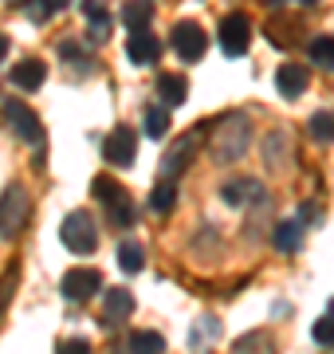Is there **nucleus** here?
Instances as JSON below:
<instances>
[{"label": "nucleus", "instance_id": "30", "mask_svg": "<svg viewBox=\"0 0 334 354\" xmlns=\"http://www.w3.org/2000/svg\"><path fill=\"white\" fill-rule=\"evenodd\" d=\"M8 55V36H0V59Z\"/></svg>", "mask_w": 334, "mask_h": 354}, {"label": "nucleus", "instance_id": "3", "mask_svg": "<svg viewBox=\"0 0 334 354\" xmlns=\"http://www.w3.org/2000/svg\"><path fill=\"white\" fill-rule=\"evenodd\" d=\"M28 213H32V197L20 181H12L8 189L0 193V236L12 241L16 232L28 225Z\"/></svg>", "mask_w": 334, "mask_h": 354}, {"label": "nucleus", "instance_id": "5", "mask_svg": "<svg viewBox=\"0 0 334 354\" xmlns=\"http://www.w3.org/2000/svg\"><path fill=\"white\" fill-rule=\"evenodd\" d=\"M248 44H252V24H248V16L228 12L220 20V51L232 55V59H240V55H248Z\"/></svg>", "mask_w": 334, "mask_h": 354}, {"label": "nucleus", "instance_id": "23", "mask_svg": "<svg viewBox=\"0 0 334 354\" xmlns=\"http://www.w3.org/2000/svg\"><path fill=\"white\" fill-rule=\"evenodd\" d=\"M90 193L99 197L103 205H115V201H122V197H130L122 185H118L115 177H95V185H90Z\"/></svg>", "mask_w": 334, "mask_h": 354}, {"label": "nucleus", "instance_id": "2", "mask_svg": "<svg viewBox=\"0 0 334 354\" xmlns=\"http://www.w3.org/2000/svg\"><path fill=\"white\" fill-rule=\"evenodd\" d=\"M59 241H63L75 256H90L95 248H99V225L90 221V213L75 209V213L63 216V225H59Z\"/></svg>", "mask_w": 334, "mask_h": 354}, {"label": "nucleus", "instance_id": "21", "mask_svg": "<svg viewBox=\"0 0 334 354\" xmlns=\"http://www.w3.org/2000/svg\"><path fill=\"white\" fill-rule=\"evenodd\" d=\"M307 130H311L315 142H334V111H315L311 122H307Z\"/></svg>", "mask_w": 334, "mask_h": 354}, {"label": "nucleus", "instance_id": "10", "mask_svg": "<svg viewBox=\"0 0 334 354\" xmlns=\"http://www.w3.org/2000/svg\"><path fill=\"white\" fill-rule=\"evenodd\" d=\"M126 55H130V64H157V55H161V39H157L150 28H141V32H130Z\"/></svg>", "mask_w": 334, "mask_h": 354}, {"label": "nucleus", "instance_id": "7", "mask_svg": "<svg viewBox=\"0 0 334 354\" xmlns=\"http://www.w3.org/2000/svg\"><path fill=\"white\" fill-rule=\"evenodd\" d=\"M99 288H103V276H99L95 268H71L63 276V295L71 304H87Z\"/></svg>", "mask_w": 334, "mask_h": 354}, {"label": "nucleus", "instance_id": "1", "mask_svg": "<svg viewBox=\"0 0 334 354\" xmlns=\"http://www.w3.org/2000/svg\"><path fill=\"white\" fill-rule=\"evenodd\" d=\"M248 142H252V122H248V114L232 111L217 122L213 158H217V162H240V158L248 153Z\"/></svg>", "mask_w": 334, "mask_h": 354}, {"label": "nucleus", "instance_id": "6", "mask_svg": "<svg viewBox=\"0 0 334 354\" xmlns=\"http://www.w3.org/2000/svg\"><path fill=\"white\" fill-rule=\"evenodd\" d=\"M169 44H173V51H177L185 64H197V59L205 55V48H208L201 24H193V20H177L173 32H169Z\"/></svg>", "mask_w": 334, "mask_h": 354}, {"label": "nucleus", "instance_id": "14", "mask_svg": "<svg viewBox=\"0 0 334 354\" xmlns=\"http://www.w3.org/2000/svg\"><path fill=\"white\" fill-rule=\"evenodd\" d=\"M271 244L279 252H299L303 248V225L299 221H279V225L271 228Z\"/></svg>", "mask_w": 334, "mask_h": 354}, {"label": "nucleus", "instance_id": "17", "mask_svg": "<svg viewBox=\"0 0 334 354\" xmlns=\"http://www.w3.org/2000/svg\"><path fill=\"white\" fill-rule=\"evenodd\" d=\"M146 205H150V213H157V216L173 213V205H177V185L161 177V181H157L154 189H150V201H146Z\"/></svg>", "mask_w": 334, "mask_h": 354}, {"label": "nucleus", "instance_id": "18", "mask_svg": "<svg viewBox=\"0 0 334 354\" xmlns=\"http://www.w3.org/2000/svg\"><path fill=\"white\" fill-rule=\"evenodd\" d=\"M115 260H118V268H122V272H130V276H138V272H141V264H146V252H141V244L122 241V244H118V252H115Z\"/></svg>", "mask_w": 334, "mask_h": 354}, {"label": "nucleus", "instance_id": "28", "mask_svg": "<svg viewBox=\"0 0 334 354\" xmlns=\"http://www.w3.org/2000/svg\"><path fill=\"white\" fill-rule=\"evenodd\" d=\"M311 335H315L319 346H334V315H322L319 323L311 327Z\"/></svg>", "mask_w": 334, "mask_h": 354}, {"label": "nucleus", "instance_id": "32", "mask_svg": "<svg viewBox=\"0 0 334 354\" xmlns=\"http://www.w3.org/2000/svg\"><path fill=\"white\" fill-rule=\"evenodd\" d=\"M264 4H268V8H279V4H283V0H264Z\"/></svg>", "mask_w": 334, "mask_h": 354}, {"label": "nucleus", "instance_id": "27", "mask_svg": "<svg viewBox=\"0 0 334 354\" xmlns=\"http://www.w3.org/2000/svg\"><path fill=\"white\" fill-rule=\"evenodd\" d=\"M52 12H55L52 0H24V16L32 20V24H43V20H48Z\"/></svg>", "mask_w": 334, "mask_h": 354}, {"label": "nucleus", "instance_id": "20", "mask_svg": "<svg viewBox=\"0 0 334 354\" xmlns=\"http://www.w3.org/2000/svg\"><path fill=\"white\" fill-rule=\"evenodd\" d=\"M307 55H311V64H315V67H326V71H331V67H334V36L307 39Z\"/></svg>", "mask_w": 334, "mask_h": 354}, {"label": "nucleus", "instance_id": "12", "mask_svg": "<svg viewBox=\"0 0 334 354\" xmlns=\"http://www.w3.org/2000/svg\"><path fill=\"white\" fill-rule=\"evenodd\" d=\"M43 75H48V67L39 64V59H20V64L12 67V83L20 91H28V95L43 87Z\"/></svg>", "mask_w": 334, "mask_h": 354}, {"label": "nucleus", "instance_id": "13", "mask_svg": "<svg viewBox=\"0 0 334 354\" xmlns=\"http://www.w3.org/2000/svg\"><path fill=\"white\" fill-rule=\"evenodd\" d=\"M157 95H161V106H185L189 83L185 75H157Z\"/></svg>", "mask_w": 334, "mask_h": 354}, {"label": "nucleus", "instance_id": "33", "mask_svg": "<svg viewBox=\"0 0 334 354\" xmlns=\"http://www.w3.org/2000/svg\"><path fill=\"white\" fill-rule=\"evenodd\" d=\"M299 4H315V0H299Z\"/></svg>", "mask_w": 334, "mask_h": 354}, {"label": "nucleus", "instance_id": "9", "mask_svg": "<svg viewBox=\"0 0 334 354\" xmlns=\"http://www.w3.org/2000/svg\"><path fill=\"white\" fill-rule=\"evenodd\" d=\"M193 153H197V134L173 142V150L161 158V177H166V181H177V177L185 174V165L193 162Z\"/></svg>", "mask_w": 334, "mask_h": 354}, {"label": "nucleus", "instance_id": "29", "mask_svg": "<svg viewBox=\"0 0 334 354\" xmlns=\"http://www.w3.org/2000/svg\"><path fill=\"white\" fill-rule=\"evenodd\" d=\"M59 354H90V342L87 339H67L59 346Z\"/></svg>", "mask_w": 334, "mask_h": 354}, {"label": "nucleus", "instance_id": "25", "mask_svg": "<svg viewBox=\"0 0 334 354\" xmlns=\"http://www.w3.org/2000/svg\"><path fill=\"white\" fill-rule=\"evenodd\" d=\"M106 216H110V225H115V228H130V225H134V205H130V197L106 205Z\"/></svg>", "mask_w": 334, "mask_h": 354}, {"label": "nucleus", "instance_id": "4", "mask_svg": "<svg viewBox=\"0 0 334 354\" xmlns=\"http://www.w3.org/2000/svg\"><path fill=\"white\" fill-rule=\"evenodd\" d=\"M0 114H4V122L12 127V134L20 142H28V146H39V142H43V122L36 118L32 106H24V102H16V99H4Z\"/></svg>", "mask_w": 334, "mask_h": 354}, {"label": "nucleus", "instance_id": "26", "mask_svg": "<svg viewBox=\"0 0 334 354\" xmlns=\"http://www.w3.org/2000/svg\"><path fill=\"white\" fill-rule=\"evenodd\" d=\"M16 279H20V264H8V272H4V279H0V311L8 307V299H12V291H16Z\"/></svg>", "mask_w": 334, "mask_h": 354}, {"label": "nucleus", "instance_id": "16", "mask_svg": "<svg viewBox=\"0 0 334 354\" xmlns=\"http://www.w3.org/2000/svg\"><path fill=\"white\" fill-rule=\"evenodd\" d=\"M150 20H154V4H150V0H126V4H122V24H126L130 32L150 28Z\"/></svg>", "mask_w": 334, "mask_h": 354}, {"label": "nucleus", "instance_id": "22", "mask_svg": "<svg viewBox=\"0 0 334 354\" xmlns=\"http://www.w3.org/2000/svg\"><path fill=\"white\" fill-rule=\"evenodd\" d=\"M130 351L134 354H166V339H161L157 330H138V335L130 339Z\"/></svg>", "mask_w": 334, "mask_h": 354}, {"label": "nucleus", "instance_id": "31", "mask_svg": "<svg viewBox=\"0 0 334 354\" xmlns=\"http://www.w3.org/2000/svg\"><path fill=\"white\" fill-rule=\"evenodd\" d=\"M63 4H67V0H52V8H55V12H59V8H63Z\"/></svg>", "mask_w": 334, "mask_h": 354}, {"label": "nucleus", "instance_id": "19", "mask_svg": "<svg viewBox=\"0 0 334 354\" xmlns=\"http://www.w3.org/2000/svg\"><path fill=\"white\" fill-rule=\"evenodd\" d=\"M232 354H275V342H271V335H264V330H252L244 339H236Z\"/></svg>", "mask_w": 334, "mask_h": 354}, {"label": "nucleus", "instance_id": "15", "mask_svg": "<svg viewBox=\"0 0 334 354\" xmlns=\"http://www.w3.org/2000/svg\"><path fill=\"white\" fill-rule=\"evenodd\" d=\"M103 311H106V319H126V315H134V291L110 288V291L103 295Z\"/></svg>", "mask_w": 334, "mask_h": 354}, {"label": "nucleus", "instance_id": "24", "mask_svg": "<svg viewBox=\"0 0 334 354\" xmlns=\"http://www.w3.org/2000/svg\"><path fill=\"white\" fill-rule=\"evenodd\" d=\"M169 130V106H150L146 111V134L150 138H161Z\"/></svg>", "mask_w": 334, "mask_h": 354}, {"label": "nucleus", "instance_id": "11", "mask_svg": "<svg viewBox=\"0 0 334 354\" xmlns=\"http://www.w3.org/2000/svg\"><path fill=\"white\" fill-rule=\"evenodd\" d=\"M311 75L303 64H283L279 71H275V91H279L283 99H299L303 91H307Z\"/></svg>", "mask_w": 334, "mask_h": 354}, {"label": "nucleus", "instance_id": "8", "mask_svg": "<svg viewBox=\"0 0 334 354\" xmlns=\"http://www.w3.org/2000/svg\"><path fill=\"white\" fill-rule=\"evenodd\" d=\"M103 153H106L110 165H130L134 158H138V134H134L130 127H118L115 134L103 142Z\"/></svg>", "mask_w": 334, "mask_h": 354}]
</instances>
